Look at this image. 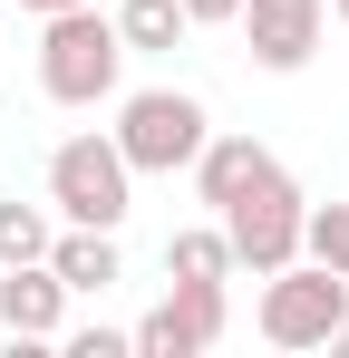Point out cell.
Listing matches in <instances>:
<instances>
[{
  "label": "cell",
  "mask_w": 349,
  "mask_h": 358,
  "mask_svg": "<svg viewBox=\"0 0 349 358\" xmlns=\"http://www.w3.org/2000/svg\"><path fill=\"white\" fill-rule=\"evenodd\" d=\"M20 10H39V20H49V10H78V0H20Z\"/></svg>",
  "instance_id": "e0dca14e"
},
{
  "label": "cell",
  "mask_w": 349,
  "mask_h": 358,
  "mask_svg": "<svg viewBox=\"0 0 349 358\" xmlns=\"http://www.w3.org/2000/svg\"><path fill=\"white\" fill-rule=\"evenodd\" d=\"M116 78H126V39H116V20H97V0L39 20V97L49 107H107Z\"/></svg>",
  "instance_id": "6da1fadb"
},
{
  "label": "cell",
  "mask_w": 349,
  "mask_h": 358,
  "mask_svg": "<svg viewBox=\"0 0 349 358\" xmlns=\"http://www.w3.org/2000/svg\"><path fill=\"white\" fill-rule=\"evenodd\" d=\"M68 281H58L49 262H10V271H0V329H10V339H20V349H49L58 329H68Z\"/></svg>",
  "instance_id": "ba28073f"
},
{
  "label": "cell",
  "mask_w": 349,
  "mask_h": 358,
  "mask_svg": "<svg viewBox=\"0 0 349 358\" xmlns=\"http://www.w3.org/2000/svg\"><path fill=\"white\" fill-rule=\"evenodd\" d=\"M233 29H242V59L252 68L301 78V68L320 59V39H330V0H242Z\"/></svg>",
  "instance_id": "8992f818"
},
{
  "label": "cell",
  "mask_w": 349,
  "mask_h": 358,
  "mask_svg": "<svg viewBox=\"0 0 349 358\" xmlns=\"http://www.w3.org/2000/svg\"><path fill=\"white\" fill-rule=\"evenodd\" d=\"M301 252H310V262H330V271H349V203H310Z\"/></svg>",
  "instance_id": "5bb4252c"
},
{
  "label": "cell",
  "mask_w": 349,
  "mask_h": 358,
  "mask_svg": "<svg viewBox=\"0 0 349 358\" xmlns=\"http://www.w3.org/2000/svg\"><path fill=\"white\" fill-rule=\"evenodd\" d=\"M184 10H194V29H233V10H242V0H184Z\"/></svg>",
  "instance_id": "2e32d148"
},
{
  "label": "cell",
  "mask_w": 349,
  "mask_h": 358,
  "mask_svg": "<svg viewBox=\"0 0 349 358\" xmlns=\"http://www.w3.org/2000/svg\"><path fill=\"white\" fill-rule=\"evenodd\" d=\"M224 242H233V271H252V281H272L282 262H301V223H310V194L272 165V175H252L242 194H233L224 213Z\"/></svg>",
  "instance_id": "277c9868"
},
{
  "label": "cell",
  "mask_w": 349,
  "mask_h": 358,
  "mask_svg": "<svg viewBox=\"0 0 349 358\" xmlns=\"http://www.w3.org/2000/svg\"><path fill=\"white\" fill-rule=\"evenodd\" d=\"M49 271L78 300H107L116 281H126V252H116V233H97V223H68V233L49 242Z\"/></svg>",
  "instance_id": "30bf717a"
},
{
  "label": "cell",
  "mask_w": 349,
  "mask_h": 358,
  "mask_svg": "<svg viewBox=\"0 0 349 358\" xmlns=\"http://www.w3.org/2000/svg\"><path fill=\"white\" fill-rule=\"evenodd\" d=\"M58 349H68V358H126V349H136V329H107V320H88V329H58Z\"/></svg>",
  "instance_id": "9a60e30c"
},
{
  "label": "cell",
  "mask_w": 349,
  "mask_h": 358,
  "mask_svg": "<svg viewBox=\"0 0 349 358\" xmlns=\"http://www.w3.org/2000/svg\"><path fill=\"white\" fill-rule=\"evenodd\" d=\"M349 320V271H330V262H282L272 281H262V300H252V329L272 339V349H330V329Z\"/></svg>",
  "instance_id": "5b68a950"
},
{
  "label": "cell",
  "mask_w": 349,
  "mask_h": 358,
  "mask_svg": "<svg viewBox=\"0 0 349 358\" xmlns=\"http://www.w3.org/2000/svg\"><path fill=\"white\" fill-rule=\"evenodd\" d=\"M107 136L126 145L136 175H194V155H204L214 117H204L194 87H136V97H116V126H107Z\"/></svg>",
  "instance_id": "3957f363"
},
{
  "label": "cell",
  "mask_w": 349,
  "mask_h": 358,
  "mask_svg": "<svg viewBox=\"0 0 349 358\" xmlns=\"http://www.w3.org/2000/svg\"><path fill=\"white\" fill-rule=\"evenodd\" d=\"M330 20H340V29H349V0H330Z\"/></svg>",
  "instance_id": "d6986e66"
},
{
  "label": "cell",
  "mask_w": 349,
  "mask_h": 358,
  "mask_svg": "<svg viewBox=\"0 0 349 358\" xmlns=\"http://www.w3.org/2000/svg\"><path fill=\"white\" fill-rule=\"evenodd\" d=\"M224 329H233L224 281H174V291L136 320V358H204V349H224Z\"/></svg>",
  "instance_id": "52a82bcc"
},
{
  "label": "cell",
  "mask_w": 349,
  "mask_h": 358,
  "mask_svg": "<svg viewBox=\"0 0 349 358\" xmlns=\"http://www.w3.org/2000/svg\"><path fill=\"white\" fill-rule=\"evenodd\" d=\"M165 281H233V242L224 223H184L165 242Z\"/></svg>",
  "instance_id": "7c38bea8"
},
{
  "label": "cell",
  "mask_w": 349,
  "mask_h": 358,
  "mask_svg": "<svg viewBox=\"0 0 349 358\" xmlns=\"http://www.w3.org/2000/svg\"><path fill=\"white\" fill-rule=\"evenodd\" d=\"M49 213H39V203H0V271H10V262H49Z\"/></svg>",
  "instance_id": "4fadbf2b"
},
{
  "label": "cell",
  "mask_w": 349,
  "mask_h": 358,
  "mask_svg": "<svg viewBox=\"0 0 349 358\" xmlns=\"http://www.w3.org/2000/svg\"><path fill=\"white\" fill-rule=\"evenodd\" d=\"M116 39H126V59H174L194 39V10L184 0H116Z\"/></svg>",
  "instance_id": "8fae6325"
},
{
  "label": "cell",
  "mask_w": 349,
  "mask_h": 358,
  "mask_svg": "<svg viewBox=\"0 0 349 358\" xmlns=\"http://www.w3.org/2000/svg\"><path fill=\"white\" fill-rule=\"evenodd\" d=\"M272 165H282L272 145H252V136H224V126H214V136H204V155H194V203H204V213H224L233 194H242L252 175H272Z\"/></svg>",
  "instance_id": "9c48e42d"
},
{
  "label": "cell",
  "mask_w": 349,
  "mask_h": 358,
  "mask_svg": "<svg viewBox=\"0 0 349 358\" xmlns=\"http://www.w3.org/2000/svg\"><path fill=\"white\" fill-rule=\"evenodd\" d=\"M330 358H349V320H340V329H330Z\"/></svg>",
  "instance_id": "ac0fdd59"
},
{
  "label": "cell",
  "mask_w": 349,
  "mask_h": 358,
  "mask_svg": "<svg viewBox=\"0 0 349 358\" xmlns=\"http://www.w3.org/2000/svg\"><path fill=\"white\" fill-rule=\"evenodd\" d=\"M49 213L58 223H97V233H116V223L136 213V165H126V145H116L107 126L58 136V155H49Z\"/></svg>",
  "instance_id": "7a4b0ae2"
}]
</instances>
